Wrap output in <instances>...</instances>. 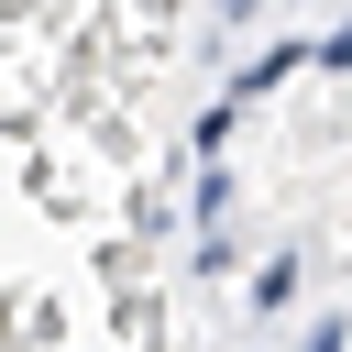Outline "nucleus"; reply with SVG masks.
<instances>
[{
  "label": "nucleus",
  "instance_id": "obj_2",
  "mask_svg": "<svg viewBox=\"0 0 352 352\" xmlns=\"http://www.w3.org/2000/svg\"><path fill=\"white\" fill-rule=\"evenodd\" d=\"M319 55H330V66H352V22H341V33H330V44H319Z\"/></svg>",
  "mask_w": 352,
  "mask_h": 352
},
{
  "label": "nucleus",
  "instance_id": "obj_1",
  "mask_svg": "<svg viewBox=\"0 0 352 352\" xmlns=\"http://www.w3.org/2000/svg\"><path fill=\"white\" fill-rule=\"evenodd\" d=\"M308 352H352V330H341V319H319V330H308Z\"/></svg>",
  "mask_w": 352,
  "mask_h": 352
}]
</instances>
